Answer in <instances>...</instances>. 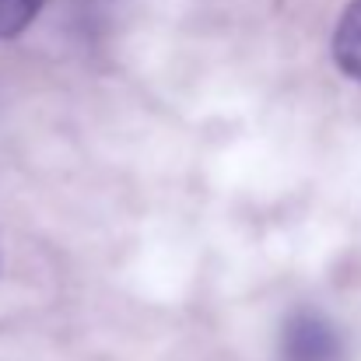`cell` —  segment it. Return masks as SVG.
Listing matches in <instances>:
<instances>
[{"instance_id": "1", "label": "cell", "mask_w": 361, "mask_h": 361, "mask_svg": "<svg viewBox=\"0 0 361 361\" xmlns=\"http://www.w3.org/2000/svg\"><path fill=\"white\" fill-rule=\"evenodd\" d=\"M281 361H344V337L323 312L295 309L281 330Z\"/></svg>"}, {"instance_id": "2", "label": "cell", "mask_w": 361, "mask_h": 361, "mask_svg": "<svg viewBox=\"0 0 361 361\" xmlns=\"http://www.w3.org/2000/svg\"><path fill=\"white\" fill-rule=\"evenodd\" d=\"M334 60L348 78L361 81V0H351L341 14V25L334 32Z\"/></svg>"}, {"instance_id": "3", "label": "cell", "mask_w": 361, "mask_h": 361, "mask_svg": "<svg viewBox=\"0 0 361 361\" xmlns=\"http://www.w3.org/2000/svg\"><path fill=\"white\" fill-rule=\"evenodd\" d=\"M39 7H42V0H0V39L21 35L35 21Z\"/></svg>"}]
</instances>
